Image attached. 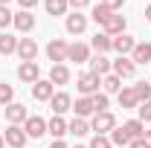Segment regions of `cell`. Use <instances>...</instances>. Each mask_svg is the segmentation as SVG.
<instances>
[{"label": "cell", "mask_w": 151, "mask_h": 148, "mask_svg": "<svg viewBox=\"0 0 151 148\" xmlns=\"http://www.w3.org/2000/svg\"><path fill=\"white\" fill-rule=\"evenodd\" d=\"M116 128V119H113V113L102 111V113H93V122H90V131H96L99 137H108L111 131Z\"/></svg>", "instance_id": "1"}, {"label": "cell", "mask_w": 151, "mask_h": 148, "mask_svg": "<svg viewBox=\"0 0 151 148\" xmlns=\"http://www.w3.org/2000/svg\"><path fill=\"white\" fill-rule=\"evenodd\" d=\"M67 50H70V44H67L64 38H52V41L47 44V58H50L52 64H64V61H67Z\"/></svg>", "instance_id": "2"}, {"label": "cell", "mask_w": 151, "mask_h": 148, "mask_svg": "<svg viewBox=\"0 0 151 148\" xmlns=\"http://www.w3.org/2000/svg\"><path fill=\"white\" fill-rule=\"evenodd\" d=\"M99 84H102V78H99L96 73H90V70L76 78V87H78L81 96H93V93H99Z\"/></svg>", "instance_id": "3"}, {"label": "cell", "mask_w": 151, "mask_h": 148, "mask_svg": "<svg viewBox=\"0 0 151 148\" xmlns=\"http://www.w3.org/2000/svg\"><path fill=\"white\" fill-rule=\"evenodd\" d=\"M23 131H26L29 139H41V137L47 134V119H44V116H29V119L23 122Z\"/></svg>", "instance_id": "4"}, {"label": "cell", "mask_w": 151, "mask_h": 148, "mask_svg": "<svg viewBox=\"0 0 151 148\" xmlns=\"http://www.w3.org/2000/svg\"><path fill=\"white\" fill-rule=\"evenodd\" d=\"M18 78L23 84H35V81H41V67H38L35 61H23L18 67Z\"/></svg>", "instance_id": "5"}, {"label": "cell", "mask_w": 151, "mask_h": 148, "mask_svg": "<svg viewBox=\"0 0 151 148\" xmlns=\"http://www.w3.org/2000/svg\"><path fill=\"white\" fill-rule=\"evenodd\" d=\"M3 139H6V145H9V148H23L29 137H26V131L20 128V125H9L6 134H3Z\"/></svg>", "instance_id": "6"}, {"label": "cell", "mask_w": 151, "mask_h": 148, "mask_svg": "<svg viewBox=\"0 0 151 148\" xmlns=\"http://www.w3.org/2000/svg\"><path fill=\"white\" fill-rule=\"evenodd\" d=\"M50 108H52V113H55V116H61V113H67V111H73V99H70V93H64V90L52 93Z\"/></svg>", "instance_id": "7"}, {"label": "cell", "mask_w": 151, "mask_h": 148, "mask_svg": "<svg viewBox=\"0 0 151 148\" xmlns=\"http://www.w3.org/2000/svg\"><path fill=\"white\" fill-rule=\"evenodd\" d=\"M125 26H128V20H125V15H116V12H113L111 18L105 20L102 32H105V35H111V38H116V35H122V32H125Z\"/></svg>", "instance_id": "8"}, {"label": "cell", "mask_w": 151, "mask_h": 148, "mask_svg": "<svg viewBox=\"0 0 151 148\" xmlns=\"http://www.w3.org/2000/svg\"><path fill=\"white\" fill-rule=\"evenodd\" d=\"M111 73H113V75H119V78H131V75L137 73V64H134L128 55H119L116 61H113Z\"/></svg>", "instance_id": "9"}, {"label": "cell", "mask_w": 151, "mask_h": 148, "mask_svg": "<svg viewBox=\"0 0 151 148\" xmlns=\"http://www.w3.org/2000/svg\"><path fill=\"white\" fill-rule=\"evenodd\" d=\"M67 61H76V64L90 61V47H87V44H81V41L70 44V50H67Z\"/></svg>", "instance_id": "10"}, {"label": "cell", "mask_w": 151, "mask_h": 148, "mask_svg": "<svg viewBox=\"0 0 151 148\" xmlns=\"http://www.w3.org/2000/svg\"><path fill=\"white\" fill-rule=\"evenodd\" d=\"M64 26H67V32H70V35H81V32L87 29V15H81V12H73V15H67Z\"/></svg>", "instance_id": "11"}, {"label": "cell", "mask_w": 151, "mask_h": 148, "mask_svg": "<svg viewBox=\"0 0 151 148\" xmlns=\"http://www.w3.org/2000/svg\"><path fill=\"white\" fill-rule=\"evenodd\" d=\"M52 87H55V84H52L50 78H47V81H44V78L35 81V84H32V99H35V102H50V99H52V93H55Z\"/></svg>", "instance_id": "12"}, {"label": "cell", "mask_w": 151, "mask_h": 148, "mask_svg": "<svg viewBox=\"0 0 151 148\" xmlns=\"http://www.w3.org/2000/svg\"><path fill=\"white\" fill-rule=\"evenodd\" d=\"M6 119H9V125H23L29 119V111L18 102H12V105H6Z\"/></svg>", "instance_id": "13"}, {"label": "cell", "mask_w": 151, "mask_h": 148, "mask_svg": "<svg viewBox=\"0 0 151 148\" xmlns=\"http://www.w3.org/2000/svg\"><path fill=\"white\" fill-rule=\"evenodd\" d=\"M18 55H20V61H35V55H38L35 38H18Z\"/></svg>", "instance_id": "14"}, {"label": "cell", "mask_w": 151, "mask_h": 148, "mask_svg": "<svg viewBox=\"0 0 151 148\" xmlns=\"http://www.w3.org/2000/svg\"><path fill=\"white\" fill-rule=\"evenodd\" d=\"M15 29L18 32H32L35 29V15L32 12H26V9H20V12H15Z\"/></svg>", "instance_id": "15"}, {"label": "cell", "mask_w": 151, "mask_h": 148, "mask_svg": "<svg viewBox=\"0 0 151 148\" xmlns=\"http://www.w3.org/2000/svg\"><path fill=\"white\" fill-rule=\"evenodd\" d=\"M87 64H90V73H96L99 78H105V75L111 73V67H113V61H108V58H105V55H99V52H96V55L90 58Z\"/></svg>", "instance_id": "16"}, {"label": "cell", "mask_w": 151, "mask_h": 148, "mask_svg": "<svg viewBox=\"0 0 151 148\" xmlns=\"http://www.w3.org/2000/svg\"><path fill=\"white\" fill-rule=\"evenodd\" d=\"M134 47H137V41H134L131 35H125V32L113 38V50H116L119 55H131V52H134Z\"/></svg>", "instance_id": "17"}, {"label": "cell", "mask_w": 151, "mask_h": 148, "mask_svg": "<svg viewBox=\"0 0 151 148\" xmlns=\"http://www.w3.org/2000/svg\"><path fill=\"white\" fill-rule=\"evenodd\" d=\"M116 96H119V108H122V111H131V108H139V99H137L134 87H122V90L116 93Z\"/></svg>", "instance_id": "18"}, {"label": "cell", "mask_w": 151, "mask_h": 148, "mask_svg": "<svg viewBox=\"0 0 151 148\" xmlns=\"http://www.w3.org/2000/svg\"><path fill=\"white\" fill-rule=\"evenodd\" d=\"M50 81L52 84H70V67L67 64H52V70H50Z\"/></svg>", "instance_id": "19"}, {"label": "cell", "mask_w": 151, "mask_h": 148, "mask_svg": "<svg viewBox=\"0 0 151 148\" xmlns=\"http://www.w3.org/2000/svg\"><path fill=\"white\" fill-rule=\"evenodd\" d=\"M90 47H93L99 55H105L108 50H113V38H111V35H105V32H96L93 41H90Z\"/></svg>", "instance_id": "20"}, {"label": "cell", "mask_w": 151, "mask_h": 148, "mask_svg": "<svg viewBox=\"0 0 151 148\" xmlns=\"http://www.w3.org/2000/svg\"><path fill=\"white\" fill-rule=\"evenodd\" d=\"M122 131H125L128 139H139V137H145V122H139V119H128V122L122 125Z\"/></svg>", "instance_id": "21"}, {"label": "cell", "mask_w": 151, "mask_h": 148, "mask_svg": "<svg viewBox=\"0 0 151 148\" xmlns=\"http://www.w3.org/2000/svg\"><path fill=\"white\" fill-rule=\"evenodd\" d=\"M131 61H134V64H148V61H151V44H148V41H142V44L134 47Z\"/></svg>", "instance_id": "22"}, {"label": "cell", "mask_w": 151, "mask_h": 148, "mask_svg": "<svg viewBox=\"0 0 151 148\" xmlns=\"http://www.w3.org/2000/svg\"><path fill=\"white\" fill-rule=\"evenodd\" d=\"M73 111H76V116H78V119H84V116L96 113V111H93V102H90V96H78V99L73 102Z\"/></svg>", "instance_id": "23"}, {"label": "cell", "mask_w": 151, "mask_h": 148, "mask_svg": "<svg viewBox=\"0 0 151 148\" xmlns=\"http://www.w3.org/2000/svg\"><path fill=\"white\" fill-rule=\"evenodd\" d=\"M18 52V38L9 32H0V55H12Z\"/></svg>", "instance_id": "24"}, {"label": "cell", "mask_w": 151, "mask_h": 148, "mask_svg": "<svg viewBox=\"0 0 151 148\" xmlns=\"http://www.w3.org/2000/svg\"><path fill=\"white\" fill-rule=\"evenodd\" d=\"M67 134H73V137H87V134H90V122H84V119L76 116L73 122H67Z\"/></svg>", "instance_id": "25"}, {"label": "cell", "mask_w": 151, "mask_h": 148, "mask_svg": "<svg viewBox=\"0 0 151 148\" xmlns=\"http://www.w3.org/2000/svg\"><path fill=\"white\" fill-rule=\"evenodd\" d=\"M47 134H52L55 139H61V137L67 134V122H64L61 116H52V119L47 122Z\"/></svg>", "instance_id": "26"}, {"label": "cell", "mask_w": 151, "mask_h": 148, "mask_svg": "<svg viewBox=\"0 0 151 148\" xmlns=\"http://www.w3.org/2000/svg\"><path fill=\"white\" fill-rule=\"evenodd\" d=\"M111 15H113V12L108 9V6H105V3H96L93 9H90V18H93L96 23H99V26H105V20L111 18Z\"/></svg>", "instance_id": "27"}, {"label": "cell", "mask_w": 151, "mask_h": 148, "mask_svg": "<svg viewBox=\"0 0 151 148\" xmlns=\"http://www.w3.org/2000/svg\"><path fill=\"white\" fill-rule=\"evenodd\" d=\"M67 6H70L67 0H47V3H44V9H47L52 18H58V15H67Z\"/></svg>", "instance_id": "28"}, {"label": "cell", "mask_w": 151, "mask_h": 148, "mask_svg": "<svg viewBox=\"0 0 151 148\" xmlns=\"http://www.w3.org/2000/svg\"><path fill=\"white\" fill-rule=\"evenodd\" d=\"M102 87H105V93H119L122 90V78L113 75V73H108L105 78H102Z\"/></svg>", "instance_id": "29"}, {"label": "cell", "mask_w": 151, "mask_h": 148, "mask_svg": "<svg viewBox=\"0 0 151 148\" xmlns=\"http://www.w3.org/2000/svg\"><path fill=\"white\" fill-rule=\"evenodd\" d=\"M12 102H15V87L6 84V81H0V108L3 105H12Z\"/></svg>", "instance_id": "30"}, {"label": "cell", "mask_w": 151, "mask_h": 148, "mask_svg": "<svg viewBox=\"0 0 151 148\" xmlns=\"http://www.w3.org/2000/svg\"><path fill=\"white\" fill-rule=\"evenodd\" d=\"M108 139H111V142H113V148H125V145H128V142H131V139L125 137V131H122V128H113Z\"/></svg>", "instance_id": "31"}, {"label": "cell", "mask_w": 151, "mask_h": 148, "mask_svg": "<svg viewBox=\"0 0 151 148\" xmlns=\"http://www.w3.org/2000/svg\"><path fill=\"white\" fill-rule=\"evenodd\" d=\"M134 93H137V99H139V105H142V102L151 99V84L148 81H139V84H134Z\"/></svg>", "instance_id": "32"}, {"label": "cell", "mask_w": 151, "mask_h": 148, "mask_svg": "<svg viewBox=\"0 0 151 148\" xmlns=\"http://www.w3.org/2000/svg\"><path fill=\"white\" fill-rule=\"evenodd\" d=\"M90 102H93V111H96V113L108 111V93H93V96H90Z\"/></svg>", "instance_id": "33"}, {"label": "cell", "mask_w": 151, "mask_h": 148, "mask_svg": "<svg viewBox=\"0 0 151 148\" xmlns=\"http://www.w3.org/2000/svg\"><path fill=\"white\" fill-rule=\"evenodd\" d=\"M15 20V12H9V6H0V29L6 32V26H12Z\"/></svg>", "instance_id": "34"}, {"label": "cell", "mask_w": 151, "mask_h": 148, "mask_svg": "<svg viewBox=\"0 0 151 148\" xmlns=\"http://www.w3.org/2000/svg\"><path fill=\"white\" fill-rule=\"evenodd\" d=\"M87 148H113V142L108 139V137H99V134H96L93 139H90V145H87Z\"/></svg>", "instance_id": "35"}, {"label": "cell", "mask_w": 151, "mask_h": 148, "mask_svg": "<svg viewBox=\"0 0 151 148\" xmlns=\"http://www.w3.org/2000/svg\"><path fill=\"white\" fill-rule=\"evenodd\" d=\"M137 111H139V122H151V99H148V102H142Z\"/></svg>", "instance_id": "36"}, {"label": "cell", "mask_w": 151, "mask_h": 148, "mask_svg": "<svg viewBox=\"0 0 151 148\" xmlns=\"http://www.w3.org/2000/svg\"><path fill=\"white\" fill-rule=\"evenodd\" d=\"M102 3H105L111 12H116V9H122V6H125V0H102Z\"/></svg>", "instance_id": "37"}, {"label": "cell", "mask_w": 151, "mask_h": 148, "mask_svg": "<svg viewBox=\"0 0 151 148\" xmlns=\"http://www.w3.org/2000/svg\"><path fill=\"white\" fill-rule=\"evenodd\" d=\"M128 148H151V145L145 142V137H139V139H131V142H128Z\"/></svg>", "instance_id": "38"}, {"label": "cell", "mask_w": 151, "mask_h": 148, "mask_svg": "<svg viewBox=\"0 0 151 148\" xmlns=\"http://www.w3.org/2000/svg\"><path fill=\"white\" fill-rule=\"evenodd\" d=\"M67 3H70V6H73L76 12H81V9H84V6H90V0H67Z\"/></svg>", "instance_id": "39"}, {"label": "cell", "mask_w": 151, "mask_h": 148, "mask_svg": "<svg viewBox=\"0 0 151 148\" xmlns=\"http://www.w3.org/2000/svg\"><path fill=\"white\" fill-rule=\"evenodd\" d=\"M18 3L23 6V9H26V12H32V9L38 6V0H18Z\"/></svg>", "instance_id": "40"}, {"label": "cell", "mask_w": 151, "mask_h": 148, "mask_svg": "<svg viewBox=\"0 0 151 148\" xmlns=\"http://www.w3.org/2000/svg\"><path fill=\"white\" fill-rule=\"evenodd\" d=\"M50 148H67V142H64V139H55V142H52Z\"/></svg>", "instance_id": "41"}, {"label": "cell", "mask_w": 151, "mask_h": 148, "mask_svg": "<svg viewBox=\"0 0 151 148\" xmlns=\"http://www.w3.org/2000/svg\"><path fill=\"white\" fill-rule=\"evenodd\" d=\"M145 20H148V23H151V3H148V6H145Z\"/></svg>", "instance_id": "42"}, {"label": "cell", "mask_w": 151, "mask_h": 148, "mask_svg": "<svg viewBox=\"0 0 151 148\" xmlns=\"http://www.w3.org/2000/svg\"><path fill=\"white\" fill-rule=\"evenodd\" d=\"M145 142H148V145H151V131H145Z\"/></svg>", "instance_id": "43"}, {"label": "cell", "mask_w": 151, "mask_h": 148, "mask_svg": "<svg viewBox=\"0 0 151 148\" xmlns=\"http://www.w3.org/2000/svg\"><path fill=\"white\" fill-rule=\"evenodd\" d=\"M3 145H6V139H3V134H0V148H3Z\"/></svg>", "instance_id": "44"}, {"label": "cell", "mask_w": 151, "mask_h": 148, "mask_svg": "<svg viewBox=\"0 0 151 148\" xmlns=\"http://www.w3.org/2000/svg\"><path fill=\"white\" fill-rule=\"evenodd\" d=\"M0 6H9V0H0Z\"/></svg>", "instance_id": "45"}, {"label": "cell", "mask_w": 151, "mask_h": 148, "mask_svg": "<svg viewBox=\"0 0 151 148\" xmlns=\"http://www.w3.org/2000/svg\"><path fill=\"white\" fill-rule=\"evenodd\" d=\"M76 148H87V145H76Z\"/></svg>", "instance_id": "46"}, {"label": "cell", "mask_w": 151, "mask_h": 148, "mask_svg": "<svg viewBox=\"0 0 151 148\" xmlns=\"http://www.w3.org/2000/svg\"><path fill=\"white\" fill-rule=\"evenodd\" d=\"M148 84H151V78H148Z\"/></svg>", "instance_id": "47"}]
</instances>
